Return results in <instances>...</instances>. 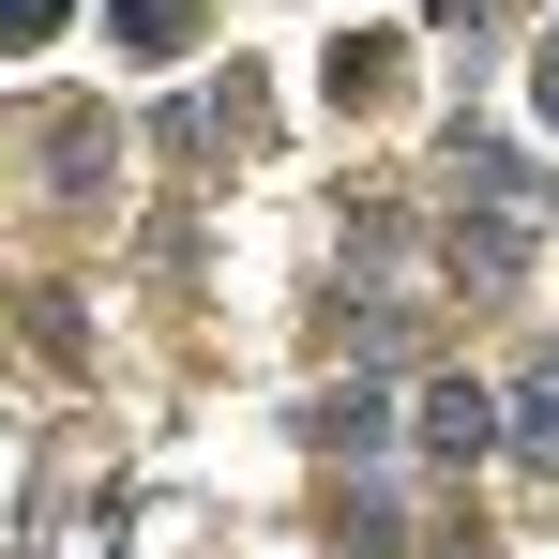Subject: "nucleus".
I'll use <instances>...</instances> for the list:
<instances>
[{"mask_svg": "<svg viewBox=\"0 0 559 559\" xmlns=\"http://www.w3.org/2000/svg\"><path fill=\"white\" fill-rule=\"evenodd\" d=\"M545 121H559V46H545Z\"/></svg>", "mask_w": 559, "mask_h": 559, "instance_id": "7ed1b4c3", "label": "nucleus"}, {"mask_svg": "<svg viewBox=\"0 0 559 559\" xmlns=\"http://www.w3.org/2000/svg\"><path fill=\"white\" fill-rule=\"evenodd\" d=\"M106 15H121L136 61H182V46H197V0H106Z\"/></svg>", "mask_w": 559, "mask_h": 559, "instance_id": "f257e3e1", "label": "nucleus"}, {"mask_svg": "<svg viewBox=\"0 0 559 559\" xmlns=\"http://www.w3.org/2000/svg\"><path fill=\"white\" fill-rule=\"evenodd\" d=\"M61 15H76V0H0V46H46Z\"/></svg>", "mask_w": 559, "mask_h": 559, "instance_id": "f03ea898", "label": "nucleus"}]
</instances>
